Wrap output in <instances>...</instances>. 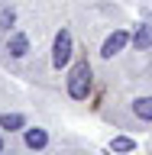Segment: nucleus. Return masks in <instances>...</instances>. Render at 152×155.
I'll list each match as a JSON object with an SVG mask.
<instances>
[{
	"instance_id": "1",
	"label": "nucleus",
	"mask_w": 152,
	"mask_h": 155,
	"mask_svg": "<svg viewBox=\"0 0 152 155\" xmlns=\"http://www.w3.org/2000/svg\"><path fill=\"white\" fill-rule=\"evenodd\" d=\"M68 94L75 97V100H84L91 94V65L87 61H78L71 78H68Z\"/></svg>"
},
{
	"instance_id": "2",
	"label": "nucleus",
	"mask_w": 152,
	"mask_h": 155,
	"mask_svg": "<svg viewBox=\"0 0 152 155\" xmlns=\"http://www.w3.org/2000/svg\"><path fill=\"white\" fill-rule=\"evenodd\" d=\"M68 61H71V32L68 29H62L55 36V48H52V65L55 68H65Z\"/></svg>"
},
{
	"instance_id": "3",
	"label": "nucleus",
	"mask_w": 152,
	"mask_h": 155,
	"mask_svg": "<svg viewBox=\"0 0 152 155\" xmlns=\"http://www.w3.org/2000/svg\"><path fill=\"white\" fill-rule=\"evenodd\" d=\"M126 42H130V36H126L123 29H117L113 36H110V39H107V42H104V48H100V55H104V58H113L117 52H120V48L126 45Z\"/></svg>"
},
{
	"instance_id": "4",
	"label": "nucleus",
	"mask_w": 152,
	"mask_h": 155,
	"mask_svg": "<svg viewBox=\"0 0 152 155\" xmlns=\"http://www.w3.org/2000/svg\"><path fill=\"white\" fill-rule=\"evenodd\" d=\"M10 55H13V58H23V55H26V52H29V39L26 36H23V32H13V36H10Z\"/></svg>"
},
{
	"instance_id": "5",
	"label": "nucleus",
	"mask_w": 152,
	"mask_h": 155,
	"mask_svg": "<svg viewBox=\"0 0 152 155\" xmlns=\"http://www.w3.org/2000/svg\"><path fill=\"white\" fill-rule=\"evenodd\" d=\"M46 142H49V133H46V129H39V126L26 129V145H29V149H42Z\"/></svg>"
},
{
	"instance_id": "6",
	"label": "nucleus",
	"mask_w": 152,
	"mask_h": 155,
	"mask_svg": "<svg viewBox=\"0 0 152 155\" xmlns=\"http://www.w3.org/2000/svg\"><path fill=\"white\" fill-rule=\"evenodd\" d=\"M133 45L139 48V52H146V48H152V26H139L133 36Z\"/></svg>"
},
{
	"instance_id": "7",
	"label": "nucleus",
	"mask_w": 152,
	"mask_h": 155,
	"mask_svg": "<svg viewBox=\"0 0 152 155\" xmlns=\"http://www.w3.org/2000/svg\"><path fill=\"white\" fill-rule=\"evenodd\" d=\"M133 110H136L139 120H152V97H139V100L133 104Z\"/></svg>"
},
{
	"instance_id": "8",
	"label": "nucleus",
	"mask_w": 152,
	"mask_h": 155,
	"mask_svg": "<svg viewBox=\"0 0 152 155\" xmlns=\"http://www.w3.org/2000/svg\"><path fill=\"white\" fill-rule=\"evenodd\" d=\"M23 123H26V120H23L19 113H3L0 116V129H19Z\"/></svg>"
},
{
	"instance_id": "9",
	"label": "nucleus",
	"mask_w": 152,
	"mask_h": 155,
	"mask_svg": "<svg viewBox=\"0 0 152 155\" xmlns=\"http://www.w3.org/2000/svg\"><path fill=\"white\" fill-rule=\"evenodd\" d=\"M136 145H133V139H126V136H117L113 139V152H133Z\"/></svg>"
},
{
	"instance_id": "10",
	"label": "nucleus",
	"mask_w": 152,
	"mask_h": 155,
	"mask_svg": "<svg viewBox=\"0 0 152 155\" xmlns=\"http://www.w3.org/2000/svg\"><path fill=\"white\" fill-rule=\"evenodd\" d=\"M0 26H3V29L13 26V10H0Z\"/></svg>"
},
{
	"instance_id": "11",
	"label": "nucleus",
	"mask_w": 152,
	"mask_h": 155,
	"mask_svg": "<svg viewBox=\"0 0 152 155\" xmlns=\"http://www.w3.org/2000/svg\"><path fill=\"white\" fill-rule=\"evenodd\" d=\"M0 152H3V139H0Z\"/></svg>"
}]
</instances>
